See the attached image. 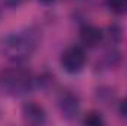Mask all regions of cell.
<instances>
[{
	"label": "cell",
	"instance_id": "5",
	"mask_svg": "<svg viewBox=\"0 0 127 126\" xmlns=\"http://www.w3.org/2000/svg\"><path fill=\"white\" fill-rule=\"evenodd\" d=\"M102 39H103L102 31L97 27H95V25H86L80 31V40L87 48H95V46H97L102 42Z\"/></svg>",
	"mask_w": 127,
	"mask_h": 126
},
{
	"label": "cell",
	"instance_id": "9",
	"mask_svg": "<svg viewBox=\"0 0 127 126\" xmlns=\"http://www.w3.org/2000/svg\"><path fill=\"white\" fill-rule=\"evenodd\" d=\"M118 110H120V114H121V117H124L127 120V98L126 99H123L121 102H120V107H118Z\"/></svg>",
	"mask_w": 127,
	"mask_h": 126
},
{
	"label": "cell",
	"instance_id": "11",
	"mask_svg": "<svg viewBox=\"0 0 127 126\" xmlns=\"http://www.w3.org/2000/svg\"><path fill=\"white\" fill-rule=\"evenodd\" d=\"M9 3H12V4H19L21 1H24V0H7Z\"/></svg>",
	"mask_w": 127,
	"mask_h": 126
},
{
	"label": "cell",
	"instance_id": "2",
	"mask_svg": "<svg viewBox=\"0 0 127 126\" xmlns=\"http://www.w3.org/2000/svg\"><path fill=\"white\" fill-rule=\"evenodd\" d=\"M0 89L7 95L19 96L31 89V77L25 70L7 68L0 73Z\"/></svg>",
	"mask_w": 127,
	"mask_h": 126
},
{
	"label": "cell",
	"instance_id": "1",
	"mask_svg": "<svg viewBox=\"0 0 127 126\" xmlns=\"http://www.w3.org/2000/svg\"><path fill=\"white\" fill-rule=\"evenodd\" d=\"M1 52L12 61H24L32 54L35 40L30 33H18L6 36L0 43Z\"/></svg>",
	"mask_w": 127,
	"mask_h": 126
},
{
	"label": "cell",
	"instance_id": "10",
	"mask_svg": "<svg viewBox=\"0 0 127 126\" xmlns=\"http://www.w3.org/2000/svg\"><path fill=\"white\" fill-rule=\"evenodd\" d=\"M40 3H43V4H52V3H55L56 0H38Z\"/></svg>",
	"mask_w": 127,
	"mask_h": 126
},
{
	"label": "cell",
	"instance_id": "3",
	"mask_svg": "<svg viewBox=\"0 0 127 126\" xmlns=\"http://www.w3.org/2000/svg\"><path fill=\"white\" fill-rule=\"evenodd\" d=\"M84 64H86V55H84L83 49L78 46H71V48L65 49L61 57V65L69 74H75V73L81 71Z\"/></svg>",
	"mask_w": 127,
	"mask_h": 126
},
{
	"label": "cell",
	"instance_id": "6",
	"mask_svg": "<svg viewBox=\"0 0 127 126\" xmlns=\"http://www.w3.org/2000/svg\"><path fill=\"white\" fill-rule=\"evenodd\" d=\"M78 99L74 96L72 94H65L61 98V102H59V107H61V111H62V116L66 119H72L77 116L78 113Z\"/></svg>",
	"mask_w": 127,
	"mask_h": 126
},
{
	"label": "cell",
	"instance_id": "4",
	"mask_svg": "<svg viewBox=\"0 0 127 126\" xmlns=\"http://www.w3.org/2000/svg\"><path fill=\"white\" fill-rule=\"evenodd\" d=\"M22 117L30 125H41L46 122L44 110L35 102H27L22 107Z\"/></svg>",
	"mask_w": 127,
	"mask_h": 126
},
{
	"label": "cell",
	"instance_id": "7",
	"mask_svg": "<svg viewBox=\"0 0 127 126\" xmlns=\"http://www.w3.org/2000/svg\"><path fill=\"white\" fill-rule=\"evenodd\" d=\"M108 6L115 15L127 13V0H108Z\"/></svg>",
	"mask_w": 127,
	"mask_h": 126
},
{
	"label": "cell",
	"instance_id": "8",
	"mask_svg": "<svg viewBox=\"0 0 127 126\" xmlns=\"http://www.w3.org/2000/svg\"><path fill=\"white\" fill-rule=\"evenodd\" d=\"M83 123H84V125H89V126H99V125H103V119H102V116H100L99 113L90 111V113L84 117Z\"/></svg>",
	"mask_w": 127,
	"mask_h": 126
}]
</instances>
